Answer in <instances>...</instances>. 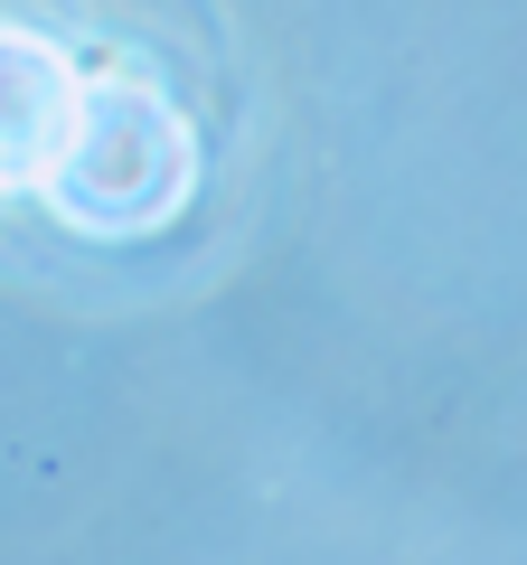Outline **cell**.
Listing matches in <instances>:
<instances>
[{"mask_svg": "<svg viewBox=\"0 0 527 565\" xmlns=\"http://www.w3.org/2000/svg\"><path fill=\"white\" fill-rule=\"evenodd\" d=\"M189 180H198V151H189V122L161 95H142V85H85L76 141H66L47 199H57L66 226L142 236V226H161L189 199Z\"/></svg>", "mask_w": 527, "mask_h": 565, "instance_id": "obj_1", "label": "cell"}, {"mask_svg": "<svg viewBox=\"0 0 527 565\" xmlns=\"http://www.w3.org/2000/svg\"><path fill=\"white\" fill-rule=\"evenodd\" d=\"M85 85L39 29H0V189H47L76 141Z\"/></svg>", "mask_w": 527, "mask_h": 565, "instance_id": "obj_2", "label": "cell"}]
</instances>
